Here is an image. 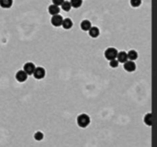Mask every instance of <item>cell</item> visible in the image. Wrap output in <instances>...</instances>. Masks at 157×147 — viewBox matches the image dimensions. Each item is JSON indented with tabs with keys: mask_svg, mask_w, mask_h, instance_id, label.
<instances>
[{
	"mask_svg": "<svg viewBox=\"0 0 157 147\" xmlns=\"http://www.w3.org/2000/svg\"><path fill=\"white\" fill-rule=\"evenodd\" d=\"M70 4H71L72 8H79L83 4V0H70Z\"/></svg>",
	"mask_w": 157,
	"mask_h": 147,
	"instance_id": "cell-16",
	"label": "cell"
},
{
	"mask_svg": "<svg viewBox=\"0 0 157 147\" xmlns=\"http://www.w3.org/2000/svg\"><path fill=\"white\" fill-rule=\"evenodd\" d=\"M119 64H120V63L118 62L117 59H113V60L109 61V66L112 68H117L119 66Z\"/></svg>",
	"mask_w": 157,
	"mask_h": 147,
	"instance_id": "cell-19",
	"label": "cell"
},
{
	"mask_svg": "<svg viewBox=\"0 0 157 147\" xmlns=\"http://www.w3.org/2000/svg\"><path fill=\"white\" fill-rule=\"evenodd\" d=\"M91 27H92L91 22L89 21L88 19H84V20H82L81 23H80V28H81V30L84 31H88L89 29H90Z\"/></svg>",
	"mask_w": 157,
	"mask_h": 147,
	"instance_id": "cell-10",
	"label": "cell"
},
{
	"mask_svg": "<svg viewBox=\"0 0 157 147\" xmlns=\"http://www.w3.org/2000/svg\"><path fill=\"white\" fill-rule=\"evenodd\" d=\"M62 19H63V18L60 14L53 15V16H52L51 23H52V25L53 27H61L62 23Z\"/></svg>",
	"mask_w": 157,
	"mask_h": 147,
	"instance_id": "cell-4",
	"label": "cell"
},
{
	"mask_svg": "<svg viewBox=\"0 0 157 147\" xmlns=\"http://www.w3.org/2000/svg\"><path fill=\"white\" fill-rule=\"evenodd\" d=\"M142 0H130V4L132 8H139L142 5Z\"/></svg>",
	"mask_w": 157,
	"mask_h": 147,
	"instance_id": "cell-17",
	"label": "cell"
},
{
	"mask_svg": "<svg viewBox=\"0 0 157 147\" xmlns=\"http://www.w3.org/2000/svg\"><path fill=\"white\" fill-rule=\"evenodd\" d=\"M48 11H49V13L52 15V16H53V15H57V14H59L60 13V11H61V8H60V7L59 6H56V5H51V6H49V8H48Z\"/></svg>",
	"mask_w": 157,
	"mask_h": 147,
	"instance_id": "cell-12",
	"label": "cell"
},
{
	"mask_svg": "<svg viewBox=\"0 0 157 147\" xmlns=\"http://www.w3.org/2000/svg\"><path fill=\"white\" fill-rule=\"evenodd\" d=\"M144 122L146 123V125L151 126L152 125V114L151 113H147L144 117Z\"/></svg>",
	"mask_w": 157,
	"mask_h": 147,
	"instance_id": "cell-18",
	"label": "cell"
},
{
	"mask_svg": "<svg viewBox=\"0 0 157 147\" xmlns=\"http://www.w3.org/2000/svg\"><path fill=\"white\" fill-rule=\"evenodd\" d=\"M74 25L73 23V20L69 18H63L62 19V27L64 29V30H70Z\"/></svg>",
	"mask_w": 157,
	"mask_h": 147,
	"instance_id": "cell-8",
	"label": "cell"
},
{
	"mask_svg": "<svg viewBox=\"0 0 157 147\" xmlns=\"http://www.w3.org/2000/svg\"><path fill=\"white\" fill-rule=\"evenodd\" d=\"M53 1V5H56V6H61L62 4V2L64 0H52Z\"/></svg>",
	"mask_w": 157,
	"mask_h": 147,
	"instance_id": "cell-21",
	"label": "cell"
},
{
	"mask_svg": "<svg viewBox=\"0 0 157 147\" xmlns=\"http://www.w3.org/2000/svg\"><path fill=\"white\" fill-rule=\"evenodd\" d=\"M87 32H88V35L89 36H90L91 38H94V39L98 38L99 36V34H100L99 29L98 27H93V26L90 29H89V31Z\"/></svg>",
	"mask_w": 157,
	"mask_h": 147,
	"instance_id": "cell-9",
	"label": "cell"
},
{
	"mask_svg": "<svg viewBox=\"0 0 157 147\" xmlns=\"http://www.w3.org/2000/svg\"><path fill=\"white\" fill-rule=\"evenodd\" d=\"M123 68L127 72H134L136 70V64L134 63V61L127 60L123 64Z\"/></svg>",
	"mask_w": 157,
	"mask_h": 147,
	"instance_id": "cell-7",
	"label": "cell"
},
{
	"mask_svg": "<svg viewBox=\"0 0 157 147\" xmlns=\"http://www.w3.org/2000/svg\"><path fill=\"white\" fill-rule=\"evenodd\" d=\"M127 56H128V60H130V61H135V60L138 59V53L135 50H130L127 54Z\"/></svg>",
	"mask_w": 157,
	"mask_h": 147,
	"instance_id": "cell-14",
	"label": "cell"
},
{
	"mask_svg": "<svg viewBox=\"0 0 157 147\" xmlns=\"http://www.w3.org/2000/svg\"><path fill=\"white\" fill-rule=\"evenodd\" d=\"M61 7H62V9L65 12H68L72 9V6L70 4V1H66V0H64V1L62 2Z\"/></svg>",
	"mask_w": 157,
	"mask_h": 147,
	"instance_id": "cell-15",
	"label": "cell"
},
{
	"mask_svg": "<svg viewBox=\"0 0 157 147\" xmlns=\"http://www.w3.org/2000/svg\"><path fill=\"white\" fill-rule=\"evenodd\" d=\"M119 63L120 64H124L127 60H128V56H127V53L124 52V51H121V52H119L118 53V55H117V58Z\"/></svg>",
	"mask_w": 157,
	"mask_h": 147,
	"instance_id": "cell-11",
	"label": "cell"
},
{
	"mask_svg": "<svg viewBox=\"0 0 157 147\" xmlns=\"http://www.w3.org/2000/svg\"><path fill=\"white\" fill-rule=\"evenodd\" d=\"M45 75H46V71H45V69H44L43 67H41V66L36 67L34 72H33V74H32V76L36 79H38V80L44 78V77H45Z\"/></svg>",
	"mask_w": 157,
	"mask_h": 147,
	"instance_id": "cell-3",
	"label": "cell"
},
{
	"mask_svg": "<svg viewBox=\"0 0 157 147\" xmlns=\"http://www.w3.org/2000/svg\"><path fill=\"white\" fill-rule=\"evenodd\" d=\"M34 139L36 141H41L43 139V133L41 132H37L34 135Z\"/></svg>",
	"mask_w": 157,
	"mask_h": 147,
	"instance_id": "cell-20",
	"label": "cell"
},
{
	"mask_svg": "<svg viewBox=\"0 0 157 147\" xmlns=\"http://www.w3.org/2000/svg\"><path fill=\"white\" fill-rule=\"evenodd\" d=\"M28 75L23 71V70H19L16 73V79L19 83H23L28 79Z\"/></svg>",
	"mask_w": 157,
	"mask_h": 147,
	"instance_id": "cell-6",
	"label": "cell"
},
{
	"mask_svg": "<svg viewBox=\"0 0 157 147\" xmlns=\"http://www.w3.org/2000/svg\"><path fill=\"white\" fill-rule=\"evenodd\" d=\"M76 122L79 127L85 128L90 123V117L87 114H80L76 119Z\"/></svg>",
	"mask_w": 157,
	"mask_h": 147,
	"instance_id": "cell-1",
	"label": "cell"
},
{
	"mask_svg": "<svg viewBox=\"0 0 157 147\" xmlns=\"http://www.w3.org/2000/svg\"><path fill=\"white\" fill-rule=\"evenodd\" d=\"M35 68H36V65L31 62H28L23 65V71L27 74L28 76H32Z\"/></svg>",
	"mask_w": 157,
	"mask_h": 147,
	"instance_id": "cell-5",
	"label": "cell"
},
{
	"mask_svg": "<svg viewBox=\"0 0 157 147\" xmlns=\"http://www.w3.org/2000/svg\"><path fill=\"white\" fill-rule=\"evenodd\" d=\"M13 5V0H0V7L2 8H10Z\"/></svg>",
	"mask_w": 157,
	"mask_h": 147,
	"instance_id": "cell-13",
	"label": "cell"
},
{
	"mask_svg": "<svg viewBox=\"0 0 157 147\" xmlns=\"http://www.w3.org/2000/svg\"><path fill=\"white\" fill-rule=\"evenodd\" d=\"M118 50L114 47H109L107 49H106V51L104 53V55H105V58L108 61L110 60H113V59H116L117 58V55H118Z\"/></svg>",
	"mask_w": 157,
	"mask_h": 147,
	"instance_id": "cell-2",
	"label": "cell"
}]
</instances>
